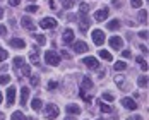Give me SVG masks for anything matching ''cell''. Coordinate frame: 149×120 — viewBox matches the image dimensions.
<instances>
[{"label":"cell","instance_id":"obj_1","mask_svg":"<svg viewBox=\"0 0 149 120\" xmlns=\"http://www.w3.org/2000/svg\"><path fill=\"white\" fill-rule=\"evenodd\" d=\"M58 113H60V110H58V106H57V105H52V103H50V105L45 106V119L57 120Z\"/></svg>","mask_w":149,"mask_h":120},{"label":"cell","instance_id":"obj_2","mask_svg":"<svg viewBox=\"0 0 149 120\" xmlns=\"http://www.w3.org/2000/svg\"><path fill=\"white\" fill-rule=\"evenodd\" d=\"M45 60L46 63H50V65H58L60 63V55L55 52V50H48L45 53Z\"/></svg>","mask_w":149,"mask_h":120},{"label":"cell","instance_id":"obj_3","mask_svg":"<svg viewBox=\"0 0 149 120\" xmlns=\"http://www.w3.org/2000/svg\"><path fill=\"white\" fill-rule=\"evenodd\" d=\"M93 41L98 46H101L104 43V33L101 29H94L93 31Z\"/></svg>","mask_w":149,"mask_h":120},{"label":"cell","instance_id":"obj_4","mask_svg":"<svg viewBox=\"0 0 149 120\" xmlns=\"http://www.w3.org/2000/svg\"><path fill=\"white\" fill-rule=\"evenodd\" d=\"M40 26H41L43 29H53V28L57 26V21H55L53 17H45V19H41Z\"/></svg>","mask_w":149,"mask_h":120},{"label":"cell","instance_id":"obj_5","mask_svg":"<svg viewBox=\"0 0 149 120\" xmlns=\"http://www.w3.org/2000/svg\"><path fill=\"white\" fill-rule=\"evenodd\" d=\"M82 63H84L88 69H93V70H96V69L100 67V62H98V59H94V57H86V59L82 60Z\"/></svg>","mask_w":149,"mask_h":120},{"label":"cell","instance_id":"obj_6","mask_svg":"<svg viewBox=\"0 0 149 120\" xmlns=\"http://www.w3.org/2000/svg\"><path fill=\"white\" fill-rule=\"evenodd\" d=\"M110 46H111L113 50H122L123 40H122L120 36H111V38H110Z\"/></svg>","mask_w":149,"mask_h":120},{"label":"cell","instance_id":"obj_7","mask_svg":"<svg viewBox=\"0 0 149 120\" xmlns=\"http://www.w3.org/2000/svg\"><path fill=\"white\" fill-rule=\"evenodd\" d=\"M21 22H22V28H26L28 31H34V29H36V24L33 22V19L28 17V15H26V17H22V19H21Z\"/></svg>","mask_w":149,"mask_h":120},{"label":"cell","instance_id":"obj_8","mask_svg":"<svg viewBox=\"0 0 149 120\" xmlns=\"http://www.w3.org/2000/svg\"><path fill=\"white\" fill-rule=\"evenodd\" d=\"M72 48H74L75 53H84V52H88V50H89L88 45H86L84 41H75L74 45H72Z\"/></svg>","mask_w":149,"mask_h":120},{"label":"cell","instance_id":"obj_9","mask_svg":"<svg viewBox=\"0 0 149 120\" xmlns=\"http://www.w3.org/2000/svg\"><path fill=\"white\" fill-rule=\"evenodd\" d=\"M14 100H15V88L10 86V88H7V106L14 105Z\"/></svg>","mask_w":149,"mask_h":120},{"label":"cell","instance_id":"obj_10","mask_svg":"<svg viewBox=\"0 0 149 120\" xmlns=\"http://www.w3.org/2000/svg\"><path fill=\"white\" fill-rule=\"evenodd\" d=\"M108 12H110L108 7H103V9H100V10L94 12V19H96V21H104V19L108 17Z\"/></svg>","mask_w":149,"mask_h":120},{"label":"cell","instance_id":"obj_11","mask_svg":"<svg viewBox=\"0 0 149 120\" xmlns=\"http://www.w3.org/2000/svg\"><path fill=\"white\" fill-rule=\"evenodd\" d=\"M63 43H65V45L74 43V31L72 29H65L63 31Z\"/></svg>","mask_w":149,"mask_h":120},{"label":"cell","instance_id":"obj_12","mask_svg":"<svg viewBox=\"0 0 149 120\" xmlns=\"http://www.w3.org/2000/svg\"><path fill=\"white\" fill-rule=\"evenodd\" d=\"M122 105L125 106V108H129V110H137V103H135L132 98H123L122 100Z\"/></svg>","mask_w":149,"mask_h":120},{"label":"cell","instance_id":"obj_13","mask_svg":"<svg viewBox=\"0 0 149 120\" xmlns=\"http://www.w3.org/2000/svg\"><path fill=\"white\" fill-rule=\"evenodd\" d=\"M28 98H29V88H22L21 89V105L26 106V103H28Z\"/></svg>","mask_w":149,"mask_h":120},{"label":"cell","instance_id":"obj_14","mask_svg":"<svg viewBox=\"0 0 149 120\" xmlns=\"http://www.w3.org/2000/svg\"><path fill=\"white\" fill-rule=\"evenodd\" d=\"M89 17H88V14H81V29L86 31L88 28H89Z\"/></svg>","mask_w":149,"mask_h":120},{"label":"cell","instance_id":"obj_15","mask_svg":"<svg viewBox=\"0 0 149 120\" xmlns=\"http://www.w3.org/2000/svg\"><path fill=\"white\" fill-rule=\"evenodd\" d=\"M29 59L33 62V65H40V60H38V48L36 46H33V50H31L29 53Z\"/></svg>","mask_w":149,"mask_h":120},{"label":"cell","instance_id":"obj_16","mask_svg":"<svg viewBox=\"0 0 149 120\" xmlns=\"http://www.w3.org/2000/svg\"><path fill=\"white\" fill-rule=\"evenodd\" d=\"M9 43H10V46H14V48H24L26 46L24 40H21V38H12Z\"/></svg>","mask_w":149,"mask_h":120},{"label":"cell","instance_id":"obj_17","mask_svg":"<svg viewBox=\"0 0 149 120\" xmlns=\"http://www.w3.org/2000/svg\"><path fill=\"white\" fill-rule=\"evenodd\" d=\"M65 110H67V113H70V115H79V113H81V108L77 105H67Z\"/></svg>","mask_w":149,"mask_h":120},{"label":"cell","instance_id":"obj_18","mask_svg":"<svg viewBox=\"0 0 149 120\" xmlns=\"http://www.w3.org/2000/svg\"><path fill=\"white\" fill-rule=\"evenodd\" d=\"M108 29H111V31L120 29V21L118 19H111V21L108 22Z\"/></svg>","mask_w":149,"mask_h":120},{"label":"cell","instance_id":"obj_19","mask_svg":"<svg viewBox=\"0 0 149 120\" xmlns=\"http://www.w3.org/2000/svg\"><path fill=\"white\" fill-rule=\"evenodd\" d=\"M81 86H82V89H91V88H93V81H91L89 77H82Z\"/></svg>","mask_w":149,"mask_h":120},{"label":"cell","instance_id":"obj_20","mask_svg":"<svg viewBox=\"0 0 149 120\" xmlns=\"http://www.w3.org/2000/svg\"><path fill=\"white\" fill-rule=\"evenodd\" d=\"M100 57H101L103 60H106V62H111V60H113L111 53H110V52H106V50H100Z\"/></svg>","mask_w":149,"mask_h":120},{"label":"cell","instance_id":"obj_21","mask_svg":"<svg viewBox=\"0 0 149 120\" xmlns=\"http://www.w3.org/2000/svg\"><path fill=\"white\" fill-rule=\"evenodd\" d=\"M41 105H43V101H41L40 98H34V100H33V103H31V106H33V110H34V112L41 110Z\"/></svg>","mask_w":149,"mask_h":120},{"label":"cell","instance_id":"obj_22","mask_svg":"<svg viewBox=\"0 0 149 120\" xmlns=\"http://www.w3.org/2000/svg\"><path fill=\"white\" fill-rule=\"evenodd\" d=\"M115 82L118 84L120 89H125V77L123 75H115Z\"/></svg>","mask_w":149,"mask_h":120},{"label":"cell","instance_id":"obj_23","mask_svg":"<svg viewBox=\"0 0 149 120\" xmlns=\"http://www.w3.org/2000/svg\"><path fill=\"white\" fill-rule=\"evenodd\" d=\"M100 108H101V112H103V113H111V110H113L111 106L106 105V103H103L101 100H100Z\"/></svg>","mask_w":149,"mask_h":120},{"label":"cell","instance_id":"obj_24","mask_svg":"<svg viewBox=\"0 0 149 120\" xmlns=\"http://www.w3.org/2000/svg\"><path fill=\"white\" fill-rule=\"evenodd\" d=\"M113 65H115V70H125V69H127V63H125L123 60H118V62H115Z\"/></svg>","mask_w":149,"mask_h":120},{"label":"cell","instance_id":"obj_25","mask_svg":"<svg viewBox=\"0 0 149 120\" xmlns=\"http://www.w3.org/2000/svg\"><path fill=\"white\" fill-rule=\"evenodd\" d=\"M29 72H31V69H29V65L24 62L22 63V67H21V74L24 75V77H29Z\"/></svg>","mask_w":149,"mask_h":120},{"label":"cell","instance_id":"obj_26","mask_svg":"<svg viewBox=\"0 0 149 120\" xmlns=\"http://www.w3.org/2000/svg\"><path fill=\"white\" fill-rule=\"evenodd\" d=\"M10 120H26V117H24L22 112H14L12 117H10Z\"/></svg>","mask_w":149,"mask_h":120},{"label":"cell","instance_id":"obj_27","mask_svg":"<svg viewBox=\"0 0 149 120\" xmlns=\"http://www.w3.org/2000/svg\"><path fill=\"white\" fill-rule=\"evenodd\" d=\"M24 62H26V60L22 59V57H15V59H14V65H15V69L19 70V69L22 67V63H24Z\"/></svg>","mask_w":149,"mask_h":120},{"label":"cell","instance_id":"obj_28","mask_svg":"<svg viewBox=\"0 0 149 120\" xmlns=\"http://www.w3.org/2000/svg\"><path fill=\"white\" fill-rule=\"evenodd\" d=\"M137 63L141 65V69H142V70H148V62L142 59V57H137Z\"/></svg>","mask_w":149,"mask_h":120},{"label":"cell","instance_id":"obj_29","mask_svg":"<svg viewBox=\"0 0 149 120\" xmlns=\"http://www.w3.org/2000/svg\"><path fill=\"white\" fill-rule=\"evenodd\" d=\"M34 40L38 41V45H46V38L43 34H34Z\"/></svg>","mask_w":149,"mask_h":120},{"label":"cell","instance_id":"obj_30","mask_svg":"<svg viewBox=\"0 0 149 120\" xmlns=\"http://www.w3.org/2000/svg\"><path fill=\"white\" fill-rule=\"evenodd\" d=\"M60 3H62L63 9H72V5H74L72 0H60Z\"/></svg>","mask_w":149,"mask_h":120},{"label":"cell","instance_id":"obj_31","mask_svg":"<svg viewBox=\"0 0 149 120\" xmlns=\"http://www.w3.org/2000/svg\"><path fill=\"white\" fill-rule=\"evenodd\" d=\"M9 82H10V75H7V74L0 75V86H3V84H9Z\"/></svg>","mask_w":149,"mask_h":120},{"label":"cell","instance_id":"obj_32","mask_svg":"<svg viewBox=\"0 0 149 120\" xmlns=\"http://www.w3.org/2000/svg\"><path fill=\"white\" fill-rule=\"evenodd\" d=\"M137 82H139V86H141V88H148V77H146V75L139 77V81H137Z\"/></svg>","mask_w":149,"mask_h":120},{"label":"cell","instance_id":"obj_33","mask_svg":"<svg viewBox=\"0 0 149 120\" xmlns=\"http://www.w3.org/2000/svg\"><path fill=\"white\" fill-rule=\"evenodd\" d=\"M38 9H40V7H38V5H34V3H31V5L26 7V10H28V12H33V14H34V12H38Z\"/></svg>","mask_w":149,"mask_h":120},{"label":"cell","instance_id":"obj_34","mask_svg":"<svg viewBox=\"0 0 149 120\" xmlns=\"http://www.w3.org/2000/svg\"><path fill=\"white\" fill-rule=\"evenodd\" d=\"M7 57H9V53H7V52H5V50L0 46V62H3V60L7 59Z\"/></svg>","mask_w":149,"mask_h":120},{"label":"cell","instance_id":"obj_35","mask_svg":"<svg viewBox=\"0 0 149 120\" xmlns=\"http://www.w3.org/2000/svg\"><path fill=\"white\" fill-rule=\"evenodd\" d=\"M103 100H106V101H113L115 96H113L111 93H103Z\"/></svg>","mask_w":149,"mask_h":120},{"label":"cell","instance_id":"obj_36","mask_svg":"<svg viewBox=\"0 0 149 120\" xmlns=\"http://www.w3.org/2000/svg\"><path fill=\"white\" fill-rule=\"evenodd\" d=\"M139 19H141L142 22H146V21H148V12H146V10H141V12H139Z\"/></svg>","mask_w":149,"mask_h":120},{"label":"cell","instance_id":"obj_37","mask_svg":"<svg viewBox=\"0 0 149 120\" xmlns=\"http://www.w3.org/2000/svg\"><path fill=\"white\" fill-rule=\"evenodd\" d=\"M89 12V5L88 3H81V14H88Z\"/></svg>","mask_w":149,"mask_h":120},{"label":"cell","instance_id":"obj_38","mask_svg":"<svg viewBox=\"0 0 149 120\" xmlns=\"http://www.w3.org/2000/svg\"><path fill=\"white\" fill-rule=\"evenodd\" d=\"M81 98H82L84 101H88V103H91V101H93V98H91V96H88L84 91H81Z\"/></svg>","mask_w":149,"mask_h":120},{"label":"cell","instance_id":"obj_39","mask_svg":"<svg viewBox=\"0 0 149 120\" xmlns=\"http://www.w3.org/2000/svg\"><path fill=\"white\" fill-rule=\"evenodd\" d=\"M57 88H58V82H57V81H52V82L48 84V89H50V91L57 89Z\"/></svg>","mask_w":149,"mask_h":120},{"label":"cell","instance_id":"obj_40","mask_svg":"<svg viewBox=\"0 0 149 120\" xmlns=\"http://www.w3.org/2000/svg\"><path fill=\"white\" fill-rule=\"evenodd\" d=\"M130 3H132V7H135V9H139V7L142 5V0H130Z\"/></svg>","mask_w":149,"mask_h":120},{"label":"cell","instance_id":"obj_41","mask_svg":"<svg viewBox=\"0 0 149 120\" xmlns=\"http://www.w3.org/2000/svg\"><path fill=\"white\" fill-rule=\"evenodd\" d=\"M5 34H7V28L3 24H0V36H5Z\"/></svg>","mask_w":149,"mask_h":120},{"label":"cell","instance_id":"obj_42","mask_svg":"<svg viewBox=\"0 0 149 120\" xmlns=\"http://www.w3.org/2000/svg\"><path fill=\"white\" fill-rule=\"evenodd\" d=\"M122 57L123 59H130V50H123L122 52Z\"/></svg>","mask_w":149,"mask_h":120},{"label":"cell","instance_id":"obj_43","mask_svg":"<svg viewBox=\"0 0 149 120\" xmlns=\"http://www.w3.org/2000/svg\"><path fill=\"white\" fill-rule=\"evenodd\" d=\"M139 36H141V38H142V40H148V29L141 31V33H139Z\"/></svg>","mask_w":149,"mask_h":120},{"label":"cell","instance_id":"obj_44","mask_svg":"<svg viewBox=\"0 0 149 120\" xmlns=\"http://www.w3.org/2000/svg\"><path fill=\"white\" fill-rule=\"evenodd\" d=\"M19 3H21V0H9V5H12V7L19 5Z\"/></svg>","mask_w":149,"mask_h":120},{"label":"cell","instance_id":"obj_45","mask_svg":"<svg viewBox=\"0 0 149 120\" xmlns=\"http://www.w3.org/2000/svg\"><path fill=\"white\" fill-rule=\"evenodd\" d=\"M31 84H33V86H36V84H38V77H36V75H33V77H31Z\"/></svg>","mask_w":149,"mask_h":120},{"label":"cell","instance_id":"obj_46","mask_svg":"<svg viewBox=\"0 0 149 120\" xmlns=\"http://www.w3.org/2000/svg\"><path fill=\"white\" fill-rule=\"evenodd\" d=\"M142 117H139V115H134V117H130V120H141Z\"/></svg>","mask_w":149,"mask_h":120},{"label":"cell","instance_id":"obj_47","mask_svg":"<svg viewBox=\"0 0 149 120\" xmlns=\"http://www.w3.org/2000/svg\"><path fill=\"white\" fill-rule=\"evenodd\" d=\"M0 120H5V113H2V112H0Z\"/></svg>","mask_w":149,"mask_h":120},{"label":"cell","instance_id":"obj_48","mask_svg":"<svg viewBox=\"0 0 149 120\" xmlns=\"http://www.w3.org/2000/svg\"><path fill=\"white\" fill-rule=\"evenodd\" d=\"M2 17H3V9L0 7V19H2Z\"/></svg>","mask_w":149,"mask_h":120},{"label":"cell","instance_id":"obj_49","mask_svg":"<svg viewBox=\"0 0 149 120\" xmlns=\"http://www.w3.org/2000/svg\"><path fill=\"white\" fill-rule=\"evenodd\" d=\"M2 100H3V96H2V93H0V103H2Z\"/></svg>","mask_w":149,"mask_h":120},{"label":"cell","instance_id":"obj_50","mask_svg":"<svg viewBox=\"0 0 149 120\" xmlns=\"http://www.w3.org/2000/svg\"><path fill=\"white\" fill-rule=\"evenodd\" d=\"M65 120H75V119H72V117H67V119H65Z\"/></svg>","mask_w":149,"mask_h":120},{"label":"cell","instance_id":"obj_51","mask_svg":"<svg viewBox=\"0 0 149 120\" xmlns=\"http://www.w3.org/2000/svg\"><path fill=\"white\" fill-rule=\"evenodd\" d=\"M29 2H34V0H29Z\"/></svg>","mask_w":149,"mask_h":120},{"label":"cell","instance_id":"obj_52","mask_svg":"<svg viewBox=\"0 0 149 120\" xmlns=\"http://www.w3.org/2000/svg\"><path fill=\"white\" fill-rule=\"evenodd\" d=\"M115 120H117V119H115Z\"/></svg>","mask_w":149,"mask_h":120}]
</instances>
